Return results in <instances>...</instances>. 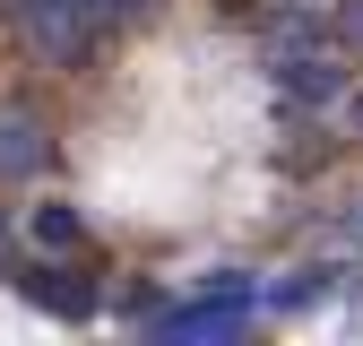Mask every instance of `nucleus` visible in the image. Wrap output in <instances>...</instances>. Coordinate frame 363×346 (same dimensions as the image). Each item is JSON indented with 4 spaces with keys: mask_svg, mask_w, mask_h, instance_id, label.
Returning <instances> with one entry per match:
<instances>
[{
    "mask_svg": "<svg viewBox=\"0 0 363 346\" xmlns=\"http://www.w3.org/2000/svg\"><path fill=\"white\" fill-rule=\"evenodd\" d=\"M35 242H43V251H69V242H78V208H69V199H43V208H35Z\"/></svg>",
    "mask_w": 363,
    "mask_h": 346,
    "instance_id": "obj_5",
    "label": "nucleus"
},
{
    "mask_svg": "<svg viewBox=\"0 0 363 346\" xmlns=\"http://www.w3.org/2000/svg\"><path fill=\"white\" fill-rule=\"evenodd\" d=\"M354 121H363V96H354Z\"/></svg>",
    "mask_w": 363,
    "mask_h": 346,
    "instance_id": "obj_9",
    "label": "nucleus"
},
{
    "mask_svg": "<svg viewBox=\"0 0 363 346\" xmlns=\"http://www.w3.org/2000/svg\"><path fill=\"white\" fill-rule=\"evenodd\" d=\"M156 9V0H86V18H96V35H121V26H139Z\"/></svg>",
    "mask_w": 363,
    "mask_h": 346,
    "instance_id": "obj_6",
    "label": "nucleus"
},
{
    "mask_svg": "<svg viewBox=\"0 0 363 346\" xmlns=\"http://www.w3.org/2000/svg\"><path fill=\"white\" fill-rule=\"evenodd\" d=\"M26 294L43 303V312H86V303H96L86 286H52V269H43V277H26Z\"/></svg>",
    "mask_w": 363,
    "mask_h": 346,
    "instance_id": "obj_7",
    "label": "nucleus"
},
{
    "mask_svg": "<svg viewBox=\"0 0 363 346\" xmlns=\"http://www.w3.org/2000/svg\"><path fill=\"white\" fill-rule=\"evenodd\" d=\"M43 130L35 121H0V182H26V173H43Z\"/></svg>",
    "mask_w": 363,
    "mask_h": 346,
    "instance_id": "obj_3",
    "label": "nucleus"
},
{
    "mask_svg": "<svg viewBox=\"0 0 363 346\" xmlns=\"http://www.w3.org/2000/svg\"><path fill=\"white\" fill-rule=\"evenodd\" d=\"M9 9H18V26H26L52 61H78V52H86V35H96L86 0H9Z\"/></svg>",
    "mask_w": 363,
    "mask_h": 346,
    "instance_id": "obj_1",
    "label": "nucleus"
},
{
    "mask_svg": "<svg viewBox=\"0 0 363 346\" xmlns=\"http://www.w3.org/2000/svg\"><path fill=\"white\" fill-rule=\"evenodd\" d=\"M0 260H9V216H0Z\"/></svg>",
    "mask_w": 363,
    "mask_h": 346,
    "instance_id": "obj_8",
    "label": "nucleus"
},
{
    "mask_svg": "<svg viewBox=\"0 0 363 346\" xmlns=\"http://www.w3.org/2000/svg\"><path fill=\"white\" fill-rule=\"evenodd\" d=\"M242 312H251V286L234 277L225 294L191 303V312H173V320H164V337H225V329H242Z\"/></svg>",
    "mask_w": 363,
    "mask_h": 346,
    "instance_id": "obj_2",
    "label": "nucleus"
},
{
    "mask_svg": "<svg viewBox=\"0 0 363 346\" xmlns=\"http://www.w3.org/2000/svg\"><path fill=\"white\" fill-rule=\"evenodd\" d=\"M277 78H286V96H303V104H329V96H337V61H320V52L286 61Z\"/></svg>",
    "mask_w": 363,
    "mask_h": 346,
    "instance_id": "obj_4",
    "label": "nucleus"
}]
</instances>
